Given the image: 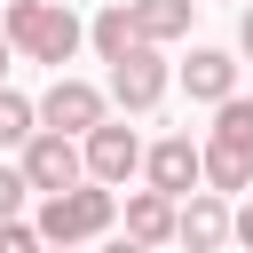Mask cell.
Returning <instances> with one entry per match:
<instances>
[{
  "instance_id": "e0dca14e",
  "label": "cell",
  "mask_w": 253,
  "mask_h": 253,
  "mask_svg": "<svg viewBox=\"0 0 253 253\" xmlns=\"http://www.w3.org/2000/svg\"><path fill=\"white\" fill-rule=\"evenodd\" d=\"M0 253H40V229L16 213V221H0Z\"/></svg>"
},
{
  "instance_id": "8992f818",
  "label": "cell",
  "mask_w": 253,
  "mask_h": 253,
  "mask_svg": "<svg viewBox=\"0 0 253 253\" xmlns=\"http://www.w3.org/2000/svg\"><path fill=\"white\" fill-rule=\"evenodd\" d=\"M103 119H111V95H103L95 79H71V71L47 79V95H40V126H55V134H87V126H103Z\"/></svg>"
},
{
  "instance_id": "4fadbf2b",
  "label": "cell",
  "mask_w": 253,
  "mask_h": 253,
  "mask_svg": "<svg viewBox=\"0 0 253 253\" xmlns=\"http://www.w3.org/2000/svg\"><path fill=\"white\" fill-rule=\"evenodd\" d=\"M198 158H206V190H221V198H237V190L253 182V158H245V150H229V142H213V134L198 142Z\"/></svg>"
},
{
  "instance_id": "ac0fdd59",
  "label": "cell",
  "mask_w": 253,
  "mask_h": 253,
  "mask_svg": "<svg viewBox=\"0 0 253 253\" xmlns=\"http://www.w3.org/2000/svg\"><path fill=\"white\" fill-rule=\"evenodd\" d=\"M229 237H237V245H245V253H253V198H245V206H237V213H229Z\"/></svg>"
},
{
  "instance_id": "ba28073f",
  "label": "cell",
  "mask_w": 253,
  "mask_h": 253,
  "mask_svg": "<svg viewBox=\"0 0 253 253\" xmlns=\"http://www.w3.org/2000/svg\"><path fill=\"white\" fill-rule=\"evenodd\" d=\"M174 245L221 253V245H229V198H221V190H190V198L174 206Z\"/></svg>"
},
{
  "instance_id": "8fae6325",
  "label": "cell",
  "mask_w": 253,
  "mask_h": 253,
  "mask_svg": "<svg viewBox=\"0 0 253 253\" xmlns=\"http://www.w3.org/2000/svg\"><path fill=\"white\" fill-rule=\"evenodd\" d=\"M126 8H134V32H142L150 47L190 40V16H198V0H126Z\"/></svg>"
},
{
  "instance_id": "9c48e42d",
  "label": "cell",
  "mask_w": 253,
  "mask_h": 253,
  "mask_svg": "<svg viewBox=\"0 0 253 253\" xmlns=\"http://www.w3.org/2000/svg\"><path fill=\"white\" fill-rule=\"evenodd\" d=\"M182 87H190V103H221V95H237V55H229V47H190Z\"/></svg>"
},
{
  "instance_id": "277c9868",
  "label": "cell",
  "mask_w": 253,
  "mask_h": 253,
  "mask_svg": "<svg viewBox=\"0 0 253 253\" xmlns=\"http://www.w3.org/2000/svg\"><path fill=\"white\" fill-rule=\"evenodd\" d=\"M79 150H87V182H103V190H126V182L142 174V134H134L126 119L87 126V134H79Z\"/></svg>"
},
{
  "instance_id": "7a4b0ae2",
  "label": "cell",
  "mask_w": 253,
  "mask_h": 253,
  "mask_svg": "<svg viewBox=\"0 0 253 253\" xmlns=\"http://www.w3.org/2000/svg\"><path fill=\"white\" fill-rule=\"evenodd\" d=\"M111 221H119V198L103 190V182H71V190H47L40 198V245H95V237H111Z\"/></svg>"
},
{
  "instance_id": "6da1fadb",
  "label": "cell",
  "mask_w": 253,
  "mask_h": 253,
  "mask_svg": "<svg viewBox=\"0 0 253 253\" xmlns=\"http://www.w3.org/2000/svg\"><path fill=\"white\" fill-rule=\"evenodd\" d=\"M0 32H8V47H16L24 63H47V71H63V63L87 47V24H79L63 0H8V8H0Z\"/></svg>"
},
{
  "instance_id": "5b68a950",
  "label": "cell",
  "mask_w": 253,
  "mask_h": 253,
  "mask_svg": "<svg viewBox=\"0 0 253 253\" xmlns=\"http://www.w3.org/2000/svg\"><path fill=\"white\" fill-rule=\"evenodd\" d=\"M16 166H24V182L47 198V190H71V182H87V150H79V134H55V126H40L24 150H16Z\"/></svg>"
},
{
  "instance_id": "9a60e30c",
  "label": "cell",
  "mask_w": 253,
  "mask_h": 253,
  "mask_svg": "<svg viewBox=\"0 0 253 253\" xmlns=\"http://www.w3.org/2000/svg\"><path fill=\"white\" fill-rule=\"evenodd\" d=\"M32 134H40V103L16 95V87H0V150H24Z\"/></svg>"
},
{
  "instance_id": "3957f363",
  "label": "cell",
  "mask_w": 253,
  "mask_h": 253,
  "mask_svg": "<svg viewBox=\"0 0 253 253\" xmlns=\"http://www.w3.org/2000/svg\"><path fill=\"white\" fill-rule=\"evenodd\" d=\"M166 87H174L166 55H158L150 40H134V47H126L119 63H111V87H103V95H111V103H119L126 119H142V111H158V103H166Z\"/></svg>"
},
{
  "instance_id": "ffe728a7",
  "label": "cell",
  "mask_w": 253,
  "mask_h": 253,
  "mask_svg": "<svg viewBox=\"0 0 253 253\" xmlns=\"http://www.w3.org/2000/svg\"><path fill=\"white\" fill-rule=\"evenodd\" d=\"M237 47H245V55H253V8H245V16H237Z\"/></svg>"
},
{
  "instance_id": "7402d4cb",
  "label": "cell",
  "mask_w": 253,
  "mask_h": 253,
  "mask_svg": "<svg viewBox=\"0 0 253 253\" xmlns=\"http://www.w3.org/2000/svg\"><path fill=\"white\" fill-rule=\"evenodd\" d=\"M40 253H79V245H40Z\"/></svg>"
},
{
  "instance_id": "2e32d148",
  "label": "cell",
  "mask_w": 253,
  "mask_h": 253,
  "mask_svg": "<svg viewBox=\"0 0 253 253\" xmlns=\"http://www.w3.org/2000/svg\"><path fill=\"white\" fill-rule=\"evenodd\" d=\"M24 198H32L24 166H8V158H0V221H16V213H24Z\"/></svg>"
},
{
  "instance_id": "d6986e66",
  "label": "cell",
  "mask_w": 253,
  "mask_h": 253,
  "mask_svg": "<svg viewBox=\"0 0 253 253\" xmlns=\"http://www.w3.org/2000/svg\"><path fill=\"white\" fill-rule=\"evenodd\" d=\"M103 253H158V245H134V237H111Z\"/></svg>"
},
{
  "instance_id": "44dd1931",
  "label": "cell",
  "mask_w": 253,
  "mask_h": 253,
  "mask_svg": "<svg viewBox=\"0 0 253 253\" xmlns=\"http://www.w3.org/2000/svg\"><path fill=\"white\" fill-rule=\"evenodd\" d=\"M8 63H16V47H8V32H0V87H8Z\"/></svg>"
},
{
  "instance_id": "7c38bea8",
  "label": "cell",
  "mask_w": 253,
  "mask_h": 253,
  "mask_svg": "<svg viewBox=\"0 0 253 253\" xmlns=\"http://www.w3.org/2000/svg\"><path fill=\"white\" fill-rule=\"evenodd\" d=\"M134 40H142V32H134V8H126V0H111V8H95V24H87V47H95L103 63H119V55H126Z\"/></svg>"
},
{
  "instance_id": "52a82bcc",
  "label": "cell",
  "mask_w": 253,
  "mask_h": 253,
  "mask_svg": "<svg viewBox=\"0 0 253 253\" xmlns=\"http://www.w3.org/2000/svg\"><path fill=\"white\" fill-rule=\"evenodd\" d=\"M142 182H150V190H166V198L206 190V158H198V142H190V134H158V142L142 150Z\"/></svg>"
},
{
  "instance_id": "30bf717a",
  "label": "cell",
  "mask_w": 253,
  "mask_h": 253,
  "mask_svg": "<svg viewBox=\"0 0 253 253\" xmlns=\"http://www.w3.org/2000/svg\"><path fill=\"white\" fill-rule=\"evenodd\" d=\"M174 206L182 198H166V190H126V237L134 245H174Z\"/></svg>"
},
{
  "instance_id": "5bb4252c",
  "label": "cell",
  "mask_w": 253,
  "mask_h": 253,
  "mask_svg": "<svg viewBox=\"0 0 253 253\" xmlns=\"http://www.w3.org/2000/svg\"><path fill=\"white\" fill-rule=\"evenodd\" d=\"M206 134L253 158V95H221V103H213V126H206Z\"/></svg>"
}]
</instances>
